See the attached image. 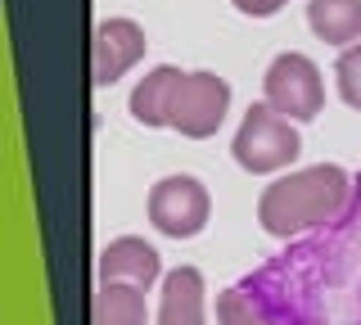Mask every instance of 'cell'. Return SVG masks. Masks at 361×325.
Masks as SVG:
<instances>
[{"label":"cell","instance_id":"cell-1","mask_svg":"<svg viewBox=\"0 0 361 325\" xmlns=\"http://www.w3.org/2000/svg\"><path fill=\"white\" fill-rule=\"evenodd\" d=\"M348 190H353V181H348V172L338 163H316V167H302V172H285L280 181H271L262 190L257 221H262V231L289 240L298 231L334 221L348 204Z\"/></svg>","mask_w":361,"mask_h":325},{"label":"cell","instance_id":"cell-2","mask_svg":"<svg viewBox=\"0 0 361 325\" xmlns=\"http://www.w3.org/2000/svg\"><path fill=\"white\" fill-rule=\"evenodd\" d=\"M302 140L293 131V118H285L280 109H271L267 99L262 104H248V114L240 118V131L231 140V154L244 172H280L298 159Z\"/></svg>","mask_w":361,"mask_h":325},{"label":"cell","instance_id":"cell-3","mask_svg":"<svg viewBox=\"0 0 361 325\" xmlns=\"http://www.w3.org/2000/svg\"><path fill=\"white\" fill-rule=\"evenodd\" d=\"M262 95H267V104L280 109L285 118L312 122L325 104V82H321V73H316V63L307 54L289 50V54H276V59H271V68L262 77Z\"/></svg>","mask_w":361,"mask_h":325},{"label":"cell","instance_id":"cell-4","mask_svg":"<svg viewBox=\"0 0 361 325\" xmlns=\"http://www.w3.org/2000/svg\"><path fill=\"white\" fill-rule=\"evenodd\" d=\"M149 221L154 231L172 235V240H190L208 226V212H212V199L203 181L195 176H163L154 190H149Z\"/></svg>","mask_w":361,"mask_h":325},{"label":"cell","instance_id":"cell-5","mask_svg":"<svg viewBox=\"0 0 361 325\" xmlns=\"http://www.w3.org/2000/svg\"><path fill=\"white\" fill-rule=\"evenodd\" d=\"M226 109H231V86H226L217 73H185L167 127L180 131V136H190V140H203L221 127Z\"/></svg>","mask_w":361,"mask_h":325},{"label":"cell","instance_id":"cell-6","mask_svg":"<svg viewBox=\"0 0 361 325\" xmlns=\"http://www.w3.org/2000/svg\"><path fill=\"white\" fill-rule=\"evenodd\" d=\"M140 54H145V32L131 18H104L95 27V46H90V77H95V86H113Z\"/></svg>","mask_w":361,"mask_h":325},{"label":"cell","instance_id":"cell-7","mask_svg":"<svg viewBox=\"0 0 361 325\" xmlns=\"http://www.w3.org/2000/svg\"><path fill=\"white\" fill-rule=\"evenodd\" d=\"M180 82H185V73L167 68V63H163V68H154V73H145L140 86H135L131 99H127L131 118L145 122V127H167V122H172V104H176Z\"/></svg>","mask_w":361,"mask_h":325},{"label":"cell","instance_id":"cell-8","mask_svg":"<svg viewBox=\"0 0 361 325\" xmlns=\"http://www.w3.org/2000/svg\"><path fill=\"white\" fill-rule=\"evenodd\" d=\"M99 280H127V285L149 289L158 280V253L145 240H135V235H122L99 257Z\"/></svg>","mask_w":361,"mask_h":325},{"label":"cell","instance_id":"cell-9","mask_svg":"<svg viewBox=\"0 0 361 325\" xmlns=\"http://www.w3.org/2000/svg\"><path fill=\"white\" fill-rule=\"evenodd\" d=\"M158 325H208L203 321V276L195 266H176V271L163 280Z\"/></svg>","mask_w":361,"mask_h":325},{"label":"cell","instance_id":"cell-10","mask_svg":"<svg viewBox=\"0 0 361 325\" xmlns=\"http://www.w3.org/2000/svg\"><path fill=\"white\" fill-rule=\"evenodd\" d=\"M307 27L325 46L361 41V0H307Z\"/></svg>","mask_w":361,"mask_h":325},{"label":"cell","instance_id":"cell-11","mask_svg":"<svg viewBox=\"0 0 361 325\" xmlns=\"http://www.w3.org/2000/svg\"><path fill=\"white\" fill-rule=\"evenodd\" d=\"M90 325H149L145 289L127 280H99V294L90 302Z\"/></svg>","mask_w":361,"mask_h":325},{"label":"cell","instance_id":"cell-12","mask_svg":"<svg viewBox=\"0 0 361 325\" xmlns=\"http://www.w3.org/2000/svg\"><path fill=\"white\" fill-rule=\"evenodd\" d=\"M217 325H280V321L244 285H235V289H221L217 294Z\"/></svg>","mask_w":361,"mask_h":325},{"label":"cell","instance_id":"cell-13","mask_svg":"<svg viewBox=\"0 0 361 325\" xmlns=\"http://www.w3.org/2000/svg\"><path fill=\"white\" fill-rule=\"evenodd\" d=\"M334 82H338L343 104L361 114V41L357 46H343V54H338V63H334Z\"/></svg>","mask_w":361,"mask_h":325},{"label":"cell","instance_id":"cell-14","mask_svg":"<svg viewBox=\"0 0 361 325\" xmlns=\"http://www.w3.org/2000/svg\"><path fill=\"white\" fill-rule=\"evenodd\" d=\"M231 5L248 18H267V14H276V9H285L289 0H231Z\"/></svg>","mask_w":361,"mask_h":325}]
</instances>
